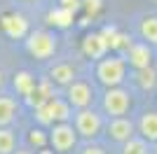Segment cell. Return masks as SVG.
<instances>
[{"instance_id":"obj_1","label":"cell","mask_w":157,"mask_h":154,"mask_svg":"<svg viewBox=\"0 0 157 154\" xmlns=\"http://www.w3.org/2000/svg\"><path fill=\"white\" fill-rule=\"evenodd\" d=\"M127 70H129V65H127L124 56L122 54H105V56L96 58V68H94V77H96V82L101 86H117L127 79Z\"/></svg>"},{"instance_id":"obj_2","label":"cell","mask_w":157,"mask_h":154,"mask_svg":"<svg viewBox=\"0 0 157 154\" xmlns=\"http://www.w3.org/2000/svg\"><path fill=\"white\" fill-rule=\"evenodd\" d=\"M73 126L78 131V138H85V140H96L98 135L103 133V115L96 112L94 108H82L73 112Z\"/></svg>"},{"instance_id":"obj_3","label":"cell","mask_w":157,"mask_h":154,"mask_svg":"<svg viewBox=\"0 0 157 154\" xmlns=\"http://www.w3.org/2000/svg\"><path fill=\"white\" fill-rule=\"evenodd\" d=\"M59 49V38L52 31H28L26 35V51L35 61H49Z\"/></svg>"},{"instance_id":"obj_4","label":"cell","mask_w":157,"mask_h":154,"mask_svg":"<svg viewBox=\"0 0 157 154\" xmlns=\"http://www.w3.org/2000/svg\"><path fill=\"white\" fill-rule=\"evenodd\" d=\"M49 135V145L54 152L59 154H71L78 147V131L73 126V122H56L52 124V128L47 131Z\"/></svg>"},{"instance_id":"obj_5","label":"cell","mask_w":157,"mask_h":154,"mask_svg":"<svg viewBox=\"0 0 157 154\" xmlns=\"http://www.w3.org/2000/svg\"><path fill=\"white\" fill-rule=\"evenodd\" d=\"M101 108H103V115H108V117L127 115L131 110V91L124 89L122 84L108 86L103 94V101H101Z\"/></svg>"},{"instance_id":"obj_6","label":"cell","mask_w":157,"mask_h":154,"mask_svg":"<svg viewBox=\"0 0 157 154\" xmlns=\"http://www.w3.org/2000/svg\"><path fill=\"white\" fill-rule=\"evenodd\" d=\"M66 94L63 98L71 103L73 110H82V108H92L94 101H96V89L92 86V82H87V79H80L75 77L68 86H63Z\"/></svg>"},{"instance_id":"obj_7","label":"cell","mask_w":157,"mask_h":154,"mask_svg":"<svg viewBox=\"0 0 157 154\" xmlns=\"http://www.w3.org/2000/svg\"><path fill=\"white\" fill-rule=\"evenodd\" d=\"M103 131L108 135L110 142L122 145L124 140H129L131 135H136V122L131 117L122 115V117H108V122L103 124Z\"/></svg>"},{"instance_id":"obj_8","label":"cell","mask_w":157,"mask_h":154,"mask_svg":"<svg viewBox=\"0 0 157 154\" xmlns=\"http://www.w3.org/2000/svg\"><path fill=\"white\" fill-rule=\"evenodd\" d=\"M124 61L127 65H129L131 70H138V68H148V65H152V58H155V51H152V45H148V42H131L129 47L124 49Z\"/></svg>"},{"instance_id":"obj_9","label":"cell","mask_w":157,"mask_h":154,"mask_svg":"<svg viewBox=\"0 0 157 154\" xmlns=\"http://www.w3.org/2000/svg\"><path fill=\"white\" fill-rule=\"evenodd\" d=\"M0 24H2L5 35H7V38H12V40H24L28 35V21H26L24 14H17V12L5 14Z\"/></svg>"},{"instance_id":"obj_10","label":"cell","mask_w":157,"mask_h":154,"mask_svg":"<svg viewBox=\"0 0 157 154\" xmlns=\"http://www.w3.org/2000/svg\"><path fill=\"white\" fill-rule=\"evenodd\" d=\"M82 51H85L89 58H101L105 56L108 51H110V47H108V40H105L103 33H87L85 40H82Z\"/></svg>"},{"instance_id":"obj_11","label":"cell","mask_w":157,"mask_h":154,"mask_svg":"<svg viewBox=\"0 0 157 154\" xmlns=\"http://www.w3.org/2000/svg\"><path fill=\"white\" fill-rule=\"evenodd\" d=\"M75 77H78V68L73 63H68V61H59V63H54L52 68H49V77H47V79H49L54 86H68Z\"/></svg>"},{"instance_id":"obj_12","label":"cell","mask_w":157,"mask_h":154,"mask_svg":"<svg viewBox=\"0 0 157 154\" xmlns=\"http://www.w3.org/2000/svg\"><path fill=\"white\" fill-rule=\"evenodd\" d=\"M136 131H138V135H141L143 140H148L150 145L157 142V110H145L143 115L138 117Z\"/></svg>"},{"instance_id":"obj_13","label":"cell","mask_w":157,"mask_h":154,"mask_svg":"<svg viewBox=\"0 0 157 154\" xmlns=\"http://www.w3.org/2000/svg\"><path fill=\"white\" fill-rule=\"evenodd\" d=\"M131 82L136 84L143 94H150L157 89V70L152 65L148 68H138V70H131Z\"/></svg>"},{"instance_id":"obj_14","label":"cell","mask_w":157,"mask_h":154,"mask_svg":"<svg viewBox=\"0 0 157 154\" xmlns=\"http://www.w3.org/2000/svg\"><path fill=\"white\" fill-rule=\"evenodd\" d=\"M21 108H19V101L14 96H5L0 94V126H12L19 117Z\"/></svg>"},{"instance_id":"obj_15","label":"cell","mask_w":157,"mask_h":154,"mask_svg":"<svg viewBox=\"0 0 157 154\" xmlns=\"http://www.w3.org/2000/svg\"><path fill=\"white\" fill-rule=\"evenodd\" d=\"M52 96H56V94H54V84L45 77V79H40V82L35 84V89H33V94L26 98V103L31 105V108H38V105H42V103H47Z\"/></svg>"},{"instance_id":"obj_16","label":"cell","mask_w":157,"mask_h":154,"mask_svg":"<svg viewBox=\"0 0 157 154\" xmlns=\"http://www.w3.org/2000/svg\"><path fill=\"white\" fill-rule=\"evenodd\" d=\"M12 84H14V91H17V94H19L24 101H26V98L33 94V89H35L38 79H35V75H33V72H28V70H19L17 75H14Z\"/></svg>"},{"instance_id":"obj_17","label":"cell","mask_w":157,"mask_h":154,"mask_svg":"<svg viewBox=\"0 0 157 154\" xmlns=\"http://www.w3.org/2000/svg\"><path fill=\"white\" fill-rule=\"evenodd\" d=\"M73 21H75V14L68 12V9H63V7H54V9H49V14H47V24L54 26V28H59V31H66V28H71Z\"/></svg>"},{"instance_id":"obj_18","label":"cell","mask_w":157,"mask_h":154,"mask_svg":"<svg viewBox=\"0 0 157 154\" xmlns=\"http://www.w3.org/2000/svg\"><path fill=\"white\" fill-rule=\"evenodd\" d=\"M138 33H141L143 42L157 47V14L143 16V19H141V26H138Z\"/></svg>"},{"instance_id":"obj_19","label":"cell","mask_w":157,"mask_h":154,"mask_svg":"<svg viewBox=\"0 0 157 154\" xmlns=\"http://www.w3.org/2000/svg\"><path fill=\"white\" fill-rule=\"evenodd\" d=\"M122 154H150V142L143 140L141 135H131L129 140L122 142Z\"/></svg>"},{"instance_id":"obj_20","label":"cell","mask_w":157,"mask_h":154,"mask_svg":"<svg viewBox=\"0 0 157 154\" xmlns=\"http://www.w3.org/2000/svg\"><path fill=\"white\" fill-rule=\"evenodd\" d=\"M17 149V131L10 126H0V154H12Z\"/></svg>"},{"instance_id":"obj_21","label":"cell","mask_w":157,"mask_h":154,"mask_svg":"<svg viewBox=\"0 0 157 154\" xmlns=\"http://www.w3.org/2000/svg\"><path fill=\"white\" fill-rule=\"evenodd\" d=\"M26 140H28V145H31V147L42 149V147H47V145H49V135H47L45 126H40V124H38V126H33L31 131H28Z\"/></svg>"},{"instance_id":"obj_22","label":"cell","mask_w":157,"mask_h":154,"mask_svg":"<svg viewBox=\"0 0 157 154\" xmlns=\"http://www.w3.org/2000/svg\"><path fill=\"white\" fill-rule=\"evenodd\" d=\"M103 7V0H82V9H85L89 16H96Z\"/></svg>"},{"instance_id":"obj_23","label":"cell","mask_w":157,"mask_h":154,"mask_svg":"<svg viewBox=\"0 0 157 154\" xmlns=\"http://www.w3.org/2000/svg\"><path fill=\"white\" fill-rule=\"evenodd\" d=\"M59 7H63V9H68V12L78 14L80 9H82V0H59Z\"/></svg>"},{"instance_id":"obj_24","label":"cell","mask_w":157,"mask_h":154,"mask_svg":"<svg viewBox=\"0 0 157 154\" xmlns=\"http://www.w3.org/2000/svg\"><path fill=\"white\" fill-rule=\"evenodd\" d=\"M80 154H108V152H105V149L101 147V145H96V142L92 140V142H87L85 147L80 149Z\"/></svg>"},{"instance_id":"obj_25","label":"cell","mask_w":157,"mask_h":154,"mask_svg":"<svg viewBox=\"0 0 157 154\" xmlns=\"http://www.w3.org/2000/svg\"><path fill=\"white\" fill-rule=\"evenodd\" d=\"M12 154H35V152H33V149H28V147H17Z\"/></svg>"},{"instance_id":"obj_26","label":"cell","mask_w":157,"mask_h":154,"mask_svg":"<svg viewBox=\"0 0 157 154\" xmlns=\"http://www.w3.org/2000/svg\"><path fill=\"white\" fill-rule=\"evenodd\" d=\"M2 86H5V72L0 70V89H2Z\"/></svg>"},{"instance_id":"obj_27","label":"cell","mask_w":157,"mask_h":154,"mask_svg":"<svg viewBox=\"0 0 157 154\" xmlns=\"http://www.w3.org/2000/svg\"><path fill=\"white\" fill-rule=\"evenodd\" d=\"M150 154H157V142H152V147H150Z\"/></svg>"},{"instance_id":"obj_28","label":"cell","mask_w":157,"mask_h":154,"mask_svg":"<svg viewBox=\"0 0 157 154\" xmlns=\"http://www.w3.org/2000/svg\"><path fill=\"white\" fill-rule=\"evenodd\" d=\"M155 91H157V89H155Z\"/></svg>"}]
</instances>
